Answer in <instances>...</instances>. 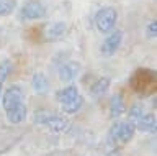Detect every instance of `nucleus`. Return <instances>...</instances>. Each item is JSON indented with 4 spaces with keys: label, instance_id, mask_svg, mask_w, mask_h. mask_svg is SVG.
Wrapping results in <instances>:
<instances>
[{
    "label": "nucleus",
    "instance_id": "f257e3e1",
    "mask_svg": "<svg viewBox=\"0 0 157 156\" xmlns=\"http://www.w3.org/2000/svg\"><path fill=\"white\" fill-rule=\"evenodd\" d=\"M136 133V125L131 122H115L106 135V141L110 146H118V145H126L132 140Z\"/></svg>",
    "mask_w": 157,
    "mask_h": 156
},
{
    "label": "nucleus",
    "instance_id": "f03ea898",
    "mask_svg": "<svg viewBox=\"0 0 157 156\" xmlns=\"http://www.w3.org/2000/svg\"><path fill=\"white\" fill-rule=\"evenodd\" d=\"M95 28L101 35H108L110 31L115 30V25L118 22V12L115 7H101L95 13Z\"/></svg>",
    "mask_w": 157,
    "mask_h": 156
},
{
    "label": "nucleus",
    "instance_id": "1a4fd4ad",
    "mask_svg": "<svg viewBox=\"0 0 157 156\" xmlns=\"http://www.w3.org/2000/svg\"><path fill=\"white\" fill-rule=\"evenodd\" d=\"M134 125H136V130L142 131V133H155V128H157L155 115L154 114H146L144 112Z\"/></svg>",
    "mask_w": 157,
    "mask_h": 156
},
{
    "label": "nucleus",
    "instance_id": "2eb2a0df",
    "mask_svg": "<svg viewBox=\"0 0 157 156\" xmlns=\"http://www.w3.org/2000/svg\"><path fill=\"white\" fill-rule=\"evenodd\" d=\"M54 115H56V114H54V112H51V110L38 109V110L33 114V120H34V123H38V125H44V126H46V125H48V122L51 120Z\"/></svg>",
    "mask_w": 157,
    "mask_h": 156
},
{
    "label": "nucleus",
    "instance_id": "9b49d317",
    "mask_svg": "<svg viewBox=\"0 0 157 156\" xmlns=\"http://www.w3.org/2000/svg\"><path fill=\"white\" fill-rule=\"evenodd\" d=\"M67 31V25L64 22H54L46 28V38L49 41H56L59 38H62Z\"/></svg>",
    "mask_w": 157,
    "mask_h": 156
},
{
    "label": "nucleus",
    "instance_id": "0eeeda50",
    "mask_svg": "<svg viewBox=\"0 0 157 156\" xmlns=\"http://www.w3.org/2000/svg\"><path fill=\"white\" fill-rule=\"evenodd\" d=\"M57 72H59V79L62 82H66V84H69V82H72L75 79V76L78 74V62H75V61L62 62V64L59 66Z\"/></svg>",
    "mask_w": 157,
    "mask_h": 156
},
{
    "label": "nucleus",
    "instance_id": "dca6fc26",
    "mask_svg": "<svg viewBox=\"0 0 157 156\" xmlns=\"http://www.w3.org/2000/svg\"><path fill=\"white\" fill-rule=\"evenodd\" d=\"M17 8V0H0V17L12 15Z\"/></svg>",
    "mask_w": 157,
    "mask_h": 156
},
{
    "label": "nucleus",
    "instance_id": "f8f14e48",
    "mask_svg": "<svg viewBox=\"0 0 157 156\" xmlns=\"http://www.w3.org/2000/svg\"><path fill=\"white\" fill-rule=\"evenodd\" d=\"M77 95H78L77 86L71 84V82H69V84H66L62 89H59V90L56 92V99L59 100V104H66V102L75 99Z\"/></svg>",
    "mask_w": 157,
    "mask_h": 156
},
{
    "label": "nucleus",
    "instance_id": "aec40b11",
    "mask_svg": "<svg viewBox=\"0 0 157 156\" xmlns=\"http://www.w3.org/2000/svg\"><path fill=\"white\" fill-rule=\"evenodd\" d=\"M2 92H3V82L0 81V97H2Z\"/></svg>",
    "mask_w": 157,
    "mask_h": 156
},
{
    "label": "nucleus",
    "instance_id": "6ab92c4d",
    "mask_svg": "<svg viewBox=\"0 0 157 156\" xmlns=\"http://www.w3.org/2000/svg\"><path fill=\"white\" fill-rule=\"evenodd\" d=\"M146 35L147 38H151V40H155V35H157V22H151L149 25L146 28Z\"/></svg>",
    "mask_w": 157,
    "mask_h": 156
},
{
    "label": "nucleus",
    "instance_id": "6e6552de",
    "mask_svg": "<svg viewBox=\"0 0 157 156\" xmlns=\"http://www.w3.org/2000/svg\"><path fill=\"white\" fill-rule=\"evenodd\" d=\"M110 86H111V77H108V76L98 77L90 87V95L93 99H101V97L106 95V92L110 90Z\"/></svg>",
    "mask_w": 157,
    "mask_h": 156
},
{
    "label": "nucleus",
    "instance_id": "f3484780",
    "mask_svg": "<svg viewBox=\"0 0 157 156\" xmlns=\"http://www.w3.org/2000/svg\"><path fill=\"white\" fill-rule=\"evenodd\" d=\"M142 114H144V107H142V104H134V105H131V109L128 110V122H131V123H136Z\"/></svg>",
    "mask_w": 157,
    "mask_h": 156
},
{
    "label": "nucleus",
    "instance_id": "ddd939ff",
    "mask_svg": "<svg viewBox=\"0 0 157 156\" xmlns=\"http://www.w3.org/2000/svg\"><path fill=\"white\" fill-rule=\"evenodd\" d=\"M124 100H123V95L121 94H115L111 95L110 99V117L111 118H120V117L124 114Z\"/></svg>",
    "mask_w": 157,
    "mask_h": 156
},
{
    "label": "nucleus",
    "instance_id": "4468645a",
    "mask_svg": "<svg viewBox=\"0 0 157 156\" xmlns=\"http://www.w3.org/2000/svg\"><path fill=\"white\" fill-rule=\"evenodd\" d=\"M82 105H83V97L78 94L75 99L69 100V102H66V104H61V109H62L64 114L74 115V114H77V112L82 109Z\"/></svg>",
    "mask_w": 157,
    "mask_h": 156
},
{
    "label": "nucleus",
    "instance_id": "20e7f679",
    "mask_svg": "<svg viewBox=\"0 0 157 156\" xmlns=\"http://www.w3.org/2000/svg\"><path fill=\"white\" fill-rule=\"evenodd\" d=\"M121 43H123V31L113 30V31L108 33L106 38L103 40L101 46H100V53L105 58H110L121 48Z\"/></svg>",
    "mask_w": 157,
    "mask_h": 156
},
{
    "label": "nucleus",
    "instance_id": "39448f33",
    "mask_svg": "<svg viewBox=\"0 0 157 156\" xmlns=\"http://www.w3.org/2000/svg\"><path fill=\"white\" fill-rule=\"evenodd\" d=\"M20 102H25V100H23V90H21V87H20V86L13 84V86L7 87V89L2 92V97H0V104H2L3 110L12 109V107L18 105Z\"/></svg>",
    "mask_w": 157,
    "mask_h": 156
},
{
    "label": "nucleus",
    "instance_id": "423d86ee",
    "mask_svg": "<svg viewBox=\"0 0 157 156\" xmlns=\"http://www.w3.org/2000/svg\"><path fill=\"white\" fill-rule=\"evenodd\" d=\"M5 115H7V120L12 125L23 123V122L26 120V117H28V110H26L25 102H20L18 105H15V107H12V109L5 110Z\"/></svg>",
    "mask_w": 157,
    "mask_h": 156
},
{
    "label": "nucleus",
    "instance_id": "9d476101",
    "mask_svg": "<svg viewBox=\"0 0 157 156\" xmlns=\"http://www.w3.org/2000/svg\"><path fill=\"white\" fill-rule=\"evenodd\" d=\"M31 87L38 95H46L49 92L51 84H49V79L46 77L44 72H34L31 77Z\"/></svg>",
    "mask_w": 157,
    "mask_h": 156
},
{
    "label": "nucleus",
    "instance_id": "7ed1b4c3",
    "mask_svg": "<svg viewBox=\"0 0 157 156\" xmlns=\"http://www.w3.org/2000/svg\"><path fill=\"white\" fill-rule=\"evenodd\" d=\"M46 5L39 0H28L20 8V20L21 22H36L46 17Z\"/></svg>",
    "mask_w": 157,
    "mask_h": 156
},
{
    "label": "nucleus",
    "instance_id": "a211bd4d",
    "mask_svg": "<svg viewBox=\"0 0 157 156\" xmlns=\"http://www.w3.org/2000/svg\"><path fill=\"white\" fill-rule=\"evenodd\" d=\"M10 72H12V61L10 59H3L0 62V81L5 82L7 81V77L10 76Z\"/></svg>",
    "mask_w": 157,
    "mask_h": 156
}]
</instances>
